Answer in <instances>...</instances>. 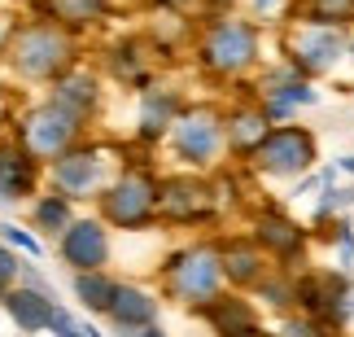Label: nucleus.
<instances>
[{
    "mask_svg": "<svg viewBox=\"0 0 354 337\" xmlns=\"http://www.w3.org/2000/svg\"><path fill=\"white\" fill-rule=\"evenodd\" d=\"M310 158H315V145H310L306 131L297 127H280L258 145V167L271 171V175H293V171H306Z\"/></svg>",
    "mask_w": 354,
    "mask_h": 337,
    "instance_id": "f257e3e1",
    "label": "nucleus"
},
{
    "mask_svg": "<svg viewBox=\"0 0 354 337\" xmlns=\"http://www.w3.org/2000/svg\"><path fill=\"white\" fill-rule=\"evenodd\" d=\"M13 62H18L26 75H53V71H62V62H66V35L53 31V26H35V31L18 35V44H13Z\"/></svg>",
    "mask_w": 354,
    "mask_h": 337,
    "instance_id": "f03ea898",
    "label": "nucleus"
},
{
    "mask_svg": "<svg viewBox=\"0 0 354 337\" xmlns=\"http://www.w3.org/2000/svg\"><path fill=\"white\" fill-rule=\"evenodd\" d=\"M254 62V31L245 22H219L206 39V66L214 71H241Z\"/></svg>",
    "mask_w": 354,
    "mask_h": 337,
    "instance_id": "7ed1b4c3",
    "label": "nucleus"
},
{
    "mask_svg": "<svg viewBox=\"0 0 354 337\" xmlns=\"http://www.w3.org/2000/svg\"><path fill=\"white\" fill-rule=\"evenodd\" d=\"M105 215L122 228L145 224L149 215H153V184H149L145 175H122L110 188V197H105Z\"/></svg>",
    "mask_w": 354,
    "mask_h": 337,
    "instance_id": "20e7f679",
    "label": "nucleus"
},
{
    "mask_svg": "<svg viewBox=\"0 0 354 337\" xmlns=\"http://www.w3.org/2000/svg\"><path fill=\"white\" fill-rule=\"evenodd\" d=\"M219 276H223V267H219V259H214L210 250H193V254H184V259L175 263V289H180V298H193V302L214 298Z\"/></svg>",
    "mask_w": 354,
    "mask_h": 337,
    "instance_id": "39448f33",
    "label": "nucleus"
},
{
    "mask_svg": "<svg viewBox=\"0 0 354 337\" xmlns=\"http://www.w3.org/2000/svg\"><path fill=\"white\" fill-rule=\"evenodd\" d=\"M75 136V118L62 110H39V114H31V123H26V140H31V149L35 154H57V149H66V140Z\"/></svg>",
    "mask_w": 354,
    "mask_h": 337,
    "instance_id": "423d86ee",
    "label": "nucleus"
},
{
    "mask_svg": "<svg viewBox=\"0 0 354 337\" xmlns=\"http://www.w3.org/2000/svg\"><path fill=\"white\" fill-rule=\"evenodd\" d=\"M62 254L71 267H84V272H92V267L105 263V254H110V246H105V233L97 224H75L71 233H66L62 241Z\"/></svg>",
    "mask_w": 354,
    "mask_h": 337,
    "instance_id": "0eeeda50",
    "label": "nucleus"
},
{
    "mask_svg": "<svg viewBox=\"0 0 354 337\" xmlns=\"http://www.w3.org/2000/svg\"><path fill=\"white\" fill-rule=\"evenodd\" d=\"M175 140H180V154H184V158L206 163V158L214 154V145H219V127H214L210 114H193V118H184V123H180Z\"/></svg>",
    "mask_w": 354,
    "mask_h": 337,
    "instance_id": "6e6552de",
    "label": "nucleus"
},
{
    "mask_svg": "<svg viewBox=\"0 0 354 337\" xmlns=\"http://www.w3.org/2000/svg\"><path fill=\"white\" fill-rule=\"evenodd\" d=\"M9 316L18 320V325L26 329V333H39V329H48L53 325V302L44 298V293H31V289H18V293H9Z\"/></svg>",
    "mask_w": 354,
    "mask_h": 337,
    "instance_id": "1a4fd4ad",
    "label": "nucleus"
},
{
    "mask_svg": "<svg viewBox=\"0 0 354 337\" xmlns=\"http://www.w3.org/2000/svg\"><path fill=\"white\" fill-rule=\"evenodd\" d=\"M114 320L122 329H145V325H153V316H158V307H153V298H149L145 289H131V285H122L118 293H114Z\"/></svg>",
    "mask_w": 354,
    "mask_h": 337,
    "instance_id": "9d476101",
    "label": "nucleus"
},
{
    "mask_svg": "<svg viewBox=\"0 0 354 337\" xmlns=\"http://www.w3.org/2000/svg\"><path fill=\"white\" fill-rule=\"evenodd\" d=\"M337 53H342V35L337 31H306L297 39V62L306 71H328L337 62Z\"/></svg>",
    "mask_w": 354,
    "mask_h": 337,
    "instance_id": "9b49d317",
    "label": "nucleus"
},
{
    "mask_svg": "<svg viewBox=\"0 0 354 337\" xmlns=\"http://www.w3.org/2000/svg\"><path fill=\"white\" fill-rule=\"evenodd\" d=\"M97 158L92 154H71L66 163H57V184L71 188V193H88L92 184H97Z\"/></svg>",
    "mask_w": 354,
    "mask_h": 337,
    "instance_id": "f8f14e48",
    "label": "nucleus"
},
{
    "mask_svg": "<svg viewBox=\"0 0 354 337\" xmlns=\"http://www.w3.org/2000/svg\"><path fill=\"white\" fill-rule=\"evenodd\" d=\"M75 293H79V298H84V302L92 307V311H110L118 285H110V280L97 276V272H84V276L75 280Z\"/></svg>",
    "mask_w": 354,
    "mask_h": 337,
    "instance_id": "ddd939ff",
    "label": "nucleus"
},
{
    "mask_svg": "<svg viewBox=\"0 0 354 337\" xmlns=\"http://www.w3.org/2000/svg\"><path fill=\"white\" fill-rule=\"evenodd\" d=\"M214 329H219L223 337H254V316L245 311L241 302H227V307H214L210 311Z\"/></svg>",
    "mask_w": 354,
    "mask_h": 337,
    "instance_id": "4468645a",
    "label": "nucleus"
},
{
    "mask_svg": "<svg viewBox=\"0 0 354 337\" xmlns=\"http://www.w3.org/2000/svg\"><path fill=\"white\" fill-rule=\"evenodd\" d=\"M258 233H263V241H267V246H276V250H297V241H302V237H297V228L289 219H280V215H267Z\"/></svg>",
    "mask_w": 354,
    "mask_h": 337,
    "instance_id": "2eb2a0df",
    "label": "nucleus"
},
{
    "mask_svg": "<svg viewBox=\"0 0 354 337\" xmlns=\"http://www.w3.org/2000/svg\"><path fill=\"white\" fill-rule=\"evenodd\" d=\"M263 127H267V123H263L258 114H241L236 123H232V140L241 145V149H250V145H263V140H267Z\"/></svg>",
    "mask_w": 354,
    "mask_h": 337,
    "instance_id": "dca6fc26",
    "label": "nucleus"
},
{
    "mask_svg": "<svg viewBox=\"0 0 354 337\" xmlns=\"http://www.w3.org/2000/svg\"><path fill=\"white\" fill-rule=\"evenodd\" d=\"M171 123V97H149V105H145V136H153V131H162V127H167Z\"/></svg>",
    "mask_w": 354,
    "mask_h": 337,
    "instance_id": "f3484780",
    "label": "nucleus"
},
{
    "mask_svg": "<svg viewBox=\"0 0 354 337\" xmlns=\"http://www.w3.org/2000/svg\"><path fill=\"white\" fill-rule=\"evenodd\" d=\"M302 101H315V92L306 84H289V88H280L276 97H271V114H284L289 105H302Z\"/></svg>",
    "mask_w": 354,
    "mask_h": 337,
    "instance_id": "a211bd4d",
    "label": "nucleus"
},
{
    "mask_svg": "<svg viewBox=\"0 0 354 337\" xmlns=\"http://www.w3.org/2000/svg\"><path fill=\"white\" fill-rule=\"evenodd\" d=\"M57 5V13L62 18H71V22H84L88 13H97L101 9V0H53Z\"/></svg>",
    "mask_w": 354,
    "mask_h": 337,
    "instance_id": "6ab92c4d",
    "label": "nucleus"
},
{
    "mask_svg": "<svg viewBox=\"0 0 354 337\" xmlns=\"http://www.w3.org/2000/svg\"><path fill=\"white\" fill-rule=\"evenodd\" d=\"M254 267H258V259L250 250H232V254H227V272H232L236 280H254Z\"/></svg>",
    "mask_w": 354,
    "mask_h": 337,
    "instance_id": "aec40b11",
    "label": "nucleus"
},
{
    "mask_svg": "<svg viewBox=\"0 0 354 337\" xmlns=\"http://www.w3.org/2000/svg\"><path fill=\"white\" fill-rule=\"evenodd\" d=\"M39 224H44V228H62L66 224V201L62 197L44 201V206H39Z\"/></svg>",
    "mask_w": 354,
    "mask_h": 337,
    "instance_id": "412c9836",
    "label": "nucleus"
},
{
    "mask_svg": "<svg viewBox=\"0 0 354 337\" xmlns=\"http://www.w3.org/2000/svg\"><path fill=\"white\" fill-rule=\"evenodd\" d=\"M62 101L92 105V79H75V84H66V97H62Z\"/></svg>",
    "mask_w": 354,
    "mask_h": 337,
    "instance_id": "4be33fe9",
    "label": "nucleus"
},
{
    "mask_svg": "<svg viewBox=\"0 0 354 337\" xmlns=\"http://www.w3.org/2000/svg\"><path fill=\"white\" fill-rule=\"evenodd\" d=\"M315 13L319 18H346V13H354V0H319Z\"/></svg>",
    "mask_w": 354,
    "mask_h": 337,
    "instance_id": "5701e85b",
    "label": "nucleus"
},
{
    "mask_svg": "<svg viewBox=\"0 0 354 337\" xmlns=\"http://www.w3.org/2000/svg\"><path fill=\"white\" fill-rule=\"evenodd\" d=\"M0 233H5V241H9V246H22L26 254H39V246H35V241L26 237V233H18V228H13V224H9V228H0Z\"/></svg>",
    "mask_w": 354,
    "mask_h": 337,
    "instance_id": "b1692460",
    "label": "nucleus"
},
{
    "mask_svg": "<svg viewBox=\"0 0 354 337\" xmlns=\"http://www.w3.org/2000/svg\"><path fill=\"white\" fill-rule=\"evenodd\" d=\"M13 276H18V259H13L9 250H0V285H9Z\"/></svg>",
    "mask_w": 354,
    "mask_h": 337,
    "instance_id": "393cba45",
    "label": "nucleus"
},
{
    "mask_svg": "<svg viewBox=\"0 0 354 337\" xmlns=\"http://www.w3.org/2000/svg\"><path fill=\"white\" fill-rule=\"evenodd\" d=\"M284 337H315V329H310V325H289Z\"/></svg>",
    "mask_w": 354,
    "mask_h": 337,
    "instance_id": "a878e982",
    "label": "nucleus"
},
{
    "mask_svg": "<svg viewBox=\"0 0 354 337\" xmlns=\"http://www.w3.org/2000/svg\"><path fill=\"white\" fill-rule=\"evenodd\" d=\"M136 337H162V333L158 329H145V333H136Z\"/></svg>",
    "mask_w": 354,
    "mask_h": 337,
    "instance_id": "bb28decb",
    "label": "nucleus"
}]
</instances>
